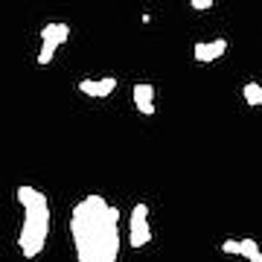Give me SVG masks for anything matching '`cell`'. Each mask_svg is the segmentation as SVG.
Segmentation results:
<instances>
[{"label": "cell", "instance_id": "52a82bcc", "mask_svg": "<svg viewBox=\"0 0 262 262\" xmlns=\"http://www.w3.org/2000/svg\"><path fill=\"white\" fill-rule=\"evenodd\" d=\"M242 96H245V102L253 105V108H256V105H262V84L259 82H248L242 88Z\"/></svg>", "mask_w": 262, "mask_h": 262}, {"label": "cell", "instance_id": "5bb4252c", "mask_svg": "<svg viewBox=\"0 0 262 262\" xmlns=\"http://www.w3.org/2000/svg\"><path fill=\"white\" fill-rule=\"evenodd\" d=\"M248 262H262V253H256V256H251Z\"/></svg>", "mask_w": 262, "mask_h": 262}, {"label": "cell", "instance_id": "3957f363", "mask_svg": "<svg viewBox=\"0 0 262 262\" xmlns=\"http://www.w3.org/2000/svg\"><path fill=\"white\" fill-rule=\"evenodd\" d=\"M151 242V227H149V207L143 204H134L131 210V219H128V245L131 248H143V245Z\"/></svg>", "mask_w": 262, "mask_h": 262}, {"label": "cell", "instance_id": "ba28073f", "mask_svg": "<svg viewBox=\"0 0 262 262\" xmlns=\"http://www.w3.org/2000/svg\"><path fill=\"white\" fill-rule=\"evenodd\" d=\"M56 50H58V44H53V41H44V44H41V53H38V64L47 67L50 61L56 58Z\"/></svg>", "mask_w": 262, "mask_h": 262}, {"label": "cell", "instance_id": "8992f818", "mask_svg": "<svg viewBox=\"0 0 262 262\" xmlns=\"http://www.w3.org/2000/svg\"><path fill=\"white\" fill-rule=\"evenodd\" d=\"M67 38H70V27L67 24H47V27L41 29V41H53V44H64Z\"/></svg>", "mask_w": 262, "mask_h": 262}, {"label": "cell", "instance_id": "8fae6325", "mask_svg": "<svg viewBox=\"0 0 262 262\" xmlns=\"http://www.w3.org/2000/svg\"><path fill=\"white\" fill-rule=\"evenodd\" d=\"M239 242H242V256H245V259H251V256H256V253H259L256 239H239Z\"/></svg>", "mask_w": 262, "mask_h": 262}, {"label": "cell", "instance_id": "30bf717a", "mask_svg": "<svg viewBox=\"0 0 262 262\" xmlns=\"http://www.w3.org/2000/svg\"><path fill=\"white\" fill-rule=\"evenodd\" d=\"M114 88H117V79H114V76H105V79H99V99L111 96Z\"/></svg>", "mask_w": 262, "mask_h": 262}, {"label": "cell", "instance_id": "9c48e42d", "mask_svg": "<svg viewBox=\"0 0 262 262\" xmlns=\"http://www.w3.org/2000/svg\"><path fill=\"white\" fill-rule=\"evenodd\" d=\"M79 91H82L84 96L99 99V82H96V79H82V82H79Z\"/></svg>", "mask_w": 262, "mask_h": 262}, {"label": "cell", "instance_id": "5b68a950", "mask_svg": "<svg viewBox=\"0 0 262 262\" xmlns=\"http://www.w3.org/2000/svg\"><path fill=\"white\" fill-rule=\"evenodd\" d=\"M131 96H134V108H137L140 114H146V117L155 114V84L137 82L134 88H131Z\"/></svg>", "mask_w": 262, "mask_h": 262}, {"label": "cell", "instance_id": "7a4b0ae2", "mask_svg": "<svg viewBox=\"0 0 262 262\" xmlns=\"http://www.w3.org/2000/svg\"><path fill=\"white\" fill-rule=\"evenodd\" d=\"M18 201L24 207V225H20V236H18V245H20V253L24 259H35L38 253L44 251L47 245V236H50V204H47V195L38 192L35 187H18Z\"/></svg>", "mask_w": 262, "mask_h": 262}, {"label": "cell", "instance_id": "4fadbf2b", "mask_svg": "<svg viewBox=\"0 0 262 262\" xmlns=\"http://www.w3.org/2000/svg\"><path fill=\"white\" fill-rule=\"evenodd\" d=\"M189 6H192V9H198V12H204V9H210V6H213V0H192Z\"/></svg>", "mask_w": 262, "mask_h": 262}, {"label": "cell", "instance_id": "277c9868", "mask_svg": "<svg viewBox=\"0 0 262 262\" xmlns=\"http://www.w3.org/2000/svg\"><path fill=\"white\" fill-rule=\"evenodd\" d=\"M227 53V41L225 38H215V41H195L192 44V58L207 64V61H215Z\"/></svg>", "mask_w": 262, "mask_h": 262}, {"label": "cell", "instance_id": "6da1fadb", "mask_svg": "<svg viewBox=\"0 0 262 262\" xmlns=\"http://www.w3.org/2000/svg\"><path fill=\"white\" fill-rule=\"evenodd\" d=\"M76 262H117L120 256V210L99 192L82 198L70 213Z\"/></svg>", "mask_w": 262, "mask_h": 262}, {"label": "cell", "instance_id": "7c38bea8", "mask_svg": "<svg viewBox=\"0 0 262 262\" xmlns=\"http://www.w3.org/2000/svg\"><path fill=\"white\" fill-rule=\"evenodd\" d=\"M222 253H236V256H242V242H236V239H225V242H222Z\"/></svg>", "mask_w": 262, "mask_h": 262}]
</instances>
